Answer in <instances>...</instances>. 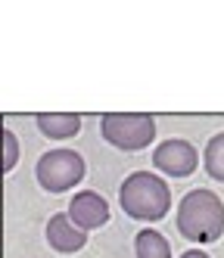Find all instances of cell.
I'll list each match as a JSON object with an SVG mask.
<instances>
[{"mask_svg":"<svg viewBox=\"0 0 224 258\" xmlns=\"http://www.w3.org/2000/svg\"><path fill=\"white\" fill-rule=\"evenodd\" d=\"M119 202L122 212L134 221H159L172 209V190L159 174L149 171H134L122 180L119 187Z\"/></svg>","mask_w":224,"mask_h":258,"instance_id":"cell-1","label":"cell"},{"mask_svg":"<svg viewBox=\"0 0 224 258\" xmlns=\"http://www.w3.org/2000/svg\"><path fill=\"white\" fill-rule=\"evenodd\" d=\"M178 230L190 243H215L224 233V202L212 190H190L178 206Z\"/></svg>","mask_w":224,"mask_h":258,"instance_id":"cell-2","label":"cell"},{"mask_svg":"<svg viewBox=\"0 0 224 258\" xmlns=\"http://www.w3.org/2000/svg\"><path fill=\"white\" fill-rule=\"evenodd\" d=\"M100 134L116 150L137 153L156 140V121L146 112H109L100 118Z\"/></svg>","mask_w":224,"mask_h":258,"instance_id":"cell-3","label":"cell"},{"mask_svg":"<svg viewBox=\"0 0 224 258\" xmlns=\"http://www.w3.org/2000/svg\"><path fill=\"white\" fill-rule=\"evenodd\" d=\"M34 174L47 193H66L84 180V159L75 150H50L37 159Z\"/></svg>","mask_w":224,"mask_h":258,"instance_id":"cell-4","label":"cell"},{"mask_svg":"<svg viewBox=\"0 0 224 258\" xmlns=\"http://www.w3.org/2000/svg\"><path fill=\"white\" fill-rule=\"evenodd\" d=\"M153 165L168 177H187V174L196 171L199 153H196V146L187 143V140H165V143L156 146Z\"/></svg>","mask_w":224,"mask_h":258,"instance_id":"cell-5","label":"cell"},{"mask_svg":"<svg viewBox=\"0 0 224 258\" xmlns=\"http://www.w3.org/2000/svg\"><path fill=\"white\" fill-rule=\"evenodd\" d=\"M47 243L56 252L72 255V252H78V249L87 246V230L75 224L69 212H60V215H53L47 221Z\"/></svg>","mask_w":224,"mask_h":258,"instance_id":"cell-6","label":"cell"},{"mask_svg":"<svg viewBox=\"0 0 224 258\" xmlns=\"http://www.w3.org/2000/svg\"><path fill=\"white\" fill-rule=\"evenodd\" d=\"M69 215H72V221H75L78 227L97 230V227H103L106 221H109V202H106L100 193H93V190H81V193L72 196Z\"/></svg>","mask_w":224,"mask_h":258,"instance_id":"cell-7","label":"cell"},{"mask_svg":"<svg viewBox=\"0 0 224 258\" xmlns=\"http://www.w3.org/2000/svg\"><path fill=\"white\" fill-rule=\"evenodd\" d=\"M34 121H37V131L50 140H66L81 131V115L75 112H41Z\"/></svg>","mask_w":224,"mask_h":258,"instance_id":"cell-8","label":"cell"},{"mask_svg":"<svg viewBox=\"0 0 224 258\" xmlns=\"http://www.w3.org/2000/svg\"><path fill=\"white\" fill-rule=\"evenodd\" d=\"M134 252H137V258H172V246H168V239L159 230H149V227L137 233Z\"/></svg>","mask_w":224,"mask_h":258,"instance_id":"cell-9","label":"cell"},{"mask_svg":"<svg viewBox=\"0 0 224 258\" xmlns=\"http://www.w3.org/2000/svg\"><path fill=\"white\" fill-rule=\"evenodd\" d=\"M202 165H205V171H209L212 180H221V183H224V131L215 134L209 143H205Z\"/></svg>","mask_w":224,"mask_h":258,"instance_id":"cell-10","label":"cell"},{"mask_svg":"<svg viewBox=\"0 0 224 258\" xmlns=\"http://www.w3.org/2000/svg\"><path fill=\"white\" fill-rule=\"evenodd\" d=\"M19 162V140L10 127H4V171H13Z\"/></svg>","mask_w":224,"mask_h":258,"instance_id":"cell-11","label":"cell"},{"mask_svg":"<svg viewBox=\"0 0 224 258\" xmlns=\"http://www.w3.org/2000/svg\"><path fill=\"white\" fill-rule=\"evenodd\" d=\"M181 258H212V255H205V252H199V249H190V252H184Z\"/></svg>","mask_w":224,"mask_h":258,"instance_id":"cell-12","label":"cell"}]
</instances>
